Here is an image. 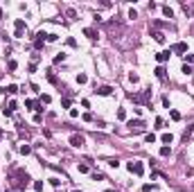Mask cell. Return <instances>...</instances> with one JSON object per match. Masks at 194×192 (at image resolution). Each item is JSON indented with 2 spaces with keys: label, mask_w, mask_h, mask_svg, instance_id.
<instances>
[{
  "label": "cell",
  "mask_w": 194,
  "mask_h": 192,
  "mask_svg": "<svg viewBox=\"0 0 194 192\" xmlns=\"http://www.w3.org/2000/svg\"><path fill=\"white\" fill-rule=\"evenodd\" d=\"M169 57H172V52H169V50H162V52L156 54V61H158V63H165V61H169Z\"/></svg>",
  "instance_id": "8"
},
{
  "label": "cell",
  "mask_w": 194,
  "mask_h": 192,
  "mask_svg": "<svg viewBox=\"0 0 194 192\" xmlns=\"http://www.w3.org/2000/svg\"><path fill=\"white\" fill-rule=\"evenodd\" d=\"M153 72H156V77H158V79H165V77H167V72H165V68H162V66H158Z\"/></svg>",
  "instance_id": "14"
},
{
  "label": "cell",
  "mask_w": 194,
  "mask_h": 192,
  "mask_svg": "<svg viewBox=\"0 0 194 192\" xmlns=\"http://www.w3.org/2000/svg\"><path fill=\"white\" fill-rule=\"evenodd\" d=\"M183 72H185V75H192V66H187V63H183Z\"/></svg>",
  "instance_id": "29"
},
{
  "label": "cell",
  "mask_w": 194,
  "mask_h": 192,
  "mask_svg": "<svg viewBox=\"0 0 194 192\" xmlns=\"http://www.w3.org/2000/svg\"><path fill=\"white\" fill-rule=\"evenodd\" d=\"M75 192H79V190H75Z\"/></svg>",
  "instance_id": "40"
},
{
  "label": "cell",
  "mask_w": 194,
  "mask_h": 192,
  "mask_svg": "<svg viewBox=\"0 0 194 192\" xmlns=\"http://www.w3.org/2000/svg\"><path fill=\"white\" fill-rule=\"evenodd\" d=\"M84 120L86 122H93V113H84Z\"/></svg>",
  "instance_id": "37"
},
{
  "label": "cell",
  "mask_w": 194,
  "mask_h": 192,
  "mask_svg": "<svg viewBox=\"0 0 194 192\" xmlns=\"http://www.w3.org/2000/svg\"><path fill=\"white\" fill-rule=\"evenodd\" d=\"M0 138H2V131H0Z\"/></svg>",
  "instance_id": "39"
},
{
  "label": "cell",
  "mask_w": 194,
  "mask_h": 192,
  "mask_svg": "<svg viewBox=\"0 0 194 192\" xmlns=\"http://www.w3.org/2000/svg\"><path fill=\"white\" fill-rule=\"evenodd\" d=\"M129 97H131V100H133V102H138V104H147V102H149V100H151V90H149V88H147V90H144V93H140V95H138V93H129Z\"/></svg>",
  "instance_id": "2"
},
{
  "label": "cell",
  "mask_w": 194,
  "mask_h": 192,
  "mask_svg": "<svg viewBox=\"0 0 194 192\" xmlns=\"http://www.w3.org/2000/svg\"><path fill=\"white\" fill-rule=\"evenodd\" d=\"M153 190H156V185H153V183H144L142 185V192H153Z\"/></svg>",
  "instance_id": "20"
},
{
  "label": "cell",
  "mask_w": 194,
  "mask_h": 192,
  "mask_svg": "<svg viewBox=\"0 0 194 192\" xmlns=\"http://www.w3.org/2000/svg\"><path fill=\"white\" fill-rule=\"evenodd\" d=\"M153 41H156V43H165V34H162V32H153Z\"/></svg>",
  "instance_id": "12"
},
{
  "label": "cell",
  "mask_w": 194,
  "mask_h": 192,
  "mask_svg": "<svg viewBox=\"0 0 194 192\" xmlns=\"http://www.w3.org/2000/svg\"><path fill=\"white\" fill-rule=\"evenodd\" d=\"M14 27H16V34H14V36H16V39H23V29H25V20H23V18H16V23H14Z\"/></svg>",
  "instance_id": "5"
},
{
  "label": "cell",
  "mask_w": 194,
  "mask_h": 192,
  "mask_svg": "<svg viewBox=\"0 0 194 192\" xmlns=\"http://www.w3.org/2000/svg\"><path fill=\"white\" fill-rule=\"evenodd\" d=\"M162 142H165V145H172V140H174V136H172V133H162Z\"/></svg>",
  "instance_id": "18"
},
{
  "label": "cell",
  "mask_w": 194,
  "mask_h": 192,
  "mask_svg": "<svg viewBox=\"0 0 194 192\" xmlns=\"http://www.w3.org/2000/svg\"><path fill=\"white\" fill-rule=\"evenodd\" d=\"M25 106H27V109H34V111H39V113L43 111V106H39L36 102H34V100H25Z\"/></svg>",
  "instance_id": "10"
},
{
  "label": "cell",
  "mask_w": 194,
  "mask_h": 192,
  "mask_svg": "<svg viewBox=\"0 0 194 192\" xmlns=\"http://www.w3.org/2000/svg\"><path fill=\"white\" fill-rule=\"evenodd\" d=\"M7 66H9V70H16V68H18V63L14 61V59H9V63H7Z\"/></svg>",
  "instance_id": "31"
},
{
  "label": "cell",
  "mask_w": 194,
  "mask_h": 192,
  "mask_svg": "<svg viewBox=\"0 0 194 192\" xmlns=\"http://www.w3.org/2000/svg\"><path fill=\"white\" fill-rule=\"evenodd\" d=\"M86 81H88V77H86L84 72H79V75H77V84H86Z\"/></svg>",
  "instance_id": "21"
},
{
  "label": "cell",
  "mask_w": 194,
  "mask_h": 192,
  "mask_svg": "<svg viewBox=\"0 0 194 192\" xmlns=\"http://www.w3.org/2000/svg\"><path fill=\"white\" fill-rule=\"evenodd\" d=\"M144 140H147V142H156V136H153V133H147V136H144Z\"/></svg>",
  "instance_id": "30"
},
{
  "label": "cell",
  "mask_w": 194,
  "mask_h": 192,
  "mask_svg": "<svg viewBox=\"0 0 194 192\" xmlns=\"http://www.w3.org/2000/svg\"><path fill=\"white\" fill-rule=\"evenodd\" d=\"M93 181H104V174H99V172H95V174H93Z\"/></svg>",
  "instance_id": "32"
},
{
  "label": "cell",
  "mask_w": 194,
  "mask_h": 192,
  "mask_svg": "<svg viewBox=\"0 0 194 192\" xmlns=\"http://www.w3.org/2000/svg\"><path fill=\"white\" fill-rule=\"evenodd\" d=\"M169 154H172V149H169L167 145H162L160 147V156H169Z\"/></svg>",
  "instance_id": "23"
},
{
  "label": "cell",
  "mask_w": 194,
  "mask_h": 192,
  "mask_svg": "<svg viewBox=\"0 0 194 192\" xmlns=\"http://www.w3.org/2000/svg\"><path fill=\"white\" fill-rule=\"evenodd\" d=\"M129 172H131V174H135V176H142L144 174V165L142 163H140V160H133V163H129Z\"/></svg>",
  "instance_id": "4"
},
{
  "label": "cell",
  "mask_w": 194,
  "mask_h": 192,
  "mask_svg": "<svg viewBox=\"0 0 194 192\" xmlns=\"http://www.w3.org/2000/svg\"><path fill=\"white\" fill-rule=\"evenodd\" d=\"M192 133H194V124H190V127H187V129L183 131V140H185V142H187V138H190Z\"/></svg>",
  "instance_id": "16"
},
{
  "label": "cell",
  "mask_w": 194,
  "mask_h": 192,
  "mask_svg": "<svg viewBox=\"0 0 194 192\" xmlns=\"http://www.w3.org/2000/svg\"><path fill=\"white\" fill-rule=\"evenodd\" d=\"M169 118H172V120H174V122H178V120H181V113H178V111H174V109H172V111H169Z\"/></svg>",
  "instance_id": "19"
},
{
  "label": "cell",
  "mask_w": 194,
  "mask_h": 192,
  "mask_svg": "<svg viewBox=\"0 0 194 192\" xmlns=\"http://www.w3.org/2000/svg\"><path fill=\"white\" fill-rule=\"evenodd\" d=\"M14 176H18V183L14 185L16 190H23V188L29 183V174H27V172H23V170H16V172H14Z\"/></svg>",
  "instance_id": "1"
},
{
  "label": "cell",
  "mask_w": 194,
  "mask_h": 192,
  "mask_svg": "<svg viewBox=\"0 0 194 192\" xmlns=\"http://www.w3.org/2000/svg\"><path fill=\"white\" fill-rule=\"evenodd\" d=\"M70 104H72V102H70L68 97H63V100H61V106H63V109H70Z\"/></svg>",
  "instance_id": "28"
},
{
  "label": "cell",
  "mask_w": 194,
  "mask_h": 192,
  "mask_svg": "<svg viewBox=\"0 0 194 192\" xmlns=\"http://www.w3.org/2000/svg\"><path fill=\"white\" fill-rule=\"evenodd\" d=\"M50 100H52L50 95H41V102H43V104H50Z\"/></svg>",
  "instance_id": "34"
},
{
  "label": "cell",
  "mask_w": 194,
  "mask_h": 192,
  "mask_svg": "<svg viewBox=\"0 0 194 192\" xmlns=\"http://www.w3.org/2000/svg\"><path fill=\"white\" fill-rule=\"evenodd\" d=\"M127 127L133 131V133H142V131L147 129V122H144V120H129Z\"/></svg>",
  "instance_id": "3"
},
{
  "label": "cell",
  "mask_w": 194,
  "mask_h": 192,
  "mask_svg": "<svg viewBox=\"0 0 194 192\" xmlns=\"http://www.w3.org/2000/svg\"><path fill=\"white\" fill-rule=\"evenodd\" d=\"M162 14H165L167 18H174V9L169 7V5H162Z\"/></svg>",
  "instance_id": "13"
},
{
  "label": "cell",
  "mask_w": 194,
  "mask_h": 192,
  "mask_svg": "<svg viewBox=\"0 0 194 192\" xmlns=\"http://www.w3.org/2000/svg\"><path fill=\"white\" fill-rule=\"evenodd\" d=\"M5 90H7L9 95H16V93H18V86H16V84H9V86L5 88Z\"/></svg>",
  "instance_id": "17"
},
{
  "label": "cell",
  "mask_w": 194,
  "mask_h": 192,
  "mask_svg": "<svg viewBox=\"0 0 194 192\" xmlns=\"http://www.w3.org/2000/svg\"><path fill=\"white\" fill-rule=\"evenodd\" d=\"M84 34L88 36V39H93V41H95V39H97V29H93V27H86Z\"/></svg>",
  "instance_id": "11"
},
{
  "label": "cell",
  "mask_w": 194,
  "mask_h": 192,
  "mask_svg": "<svg viewBox=\"0 0 194 192\" xmlns=\"http://www.w3.org/2000/svg\"><path fill=\"white\" fill-rule=\"evenodd\" d=\"M45 41H48V34H45V32H39V34H36V39H34V48H36V50H41Z\"/></svg>",
  "instance_id": "6"
},
{
  "label": "cell",
  "mask_w": 194,
  "mask_h": 192,
  "mask_svg": "<svg viewBox=\"0 0 194 192\" xmlns=\"http://www.w3.org/2000/svg\"><path fill=\"white\" fill-rule=\"evenodd\" d=\"M185 63L190 66V63H194V54H185Z\"/></svg>",
  "instance_id": "33"
},
{
  "label": "cell",
  "mask_w": 194,
  "mask_h": 192,
  "mask_svg": "<svg viewBox=\"0 0 194 192\" xmlns=\"http://www.w3.org/2000/svg\"><path fill=\"white\" fill-rule=\"evenodd\" d=\"M34 190H36V192L43 190V181H36V183H34Z\"/></svg>",
  "instance_id": "36"
},
{
  "label": "cell",
  "mask_w": 194,
  "mask_h": 192,
  "mask_svg": "<svg viewBox=\"0 0 194 192\" xmlns=\"http://www.w3.org/2000/svg\"><path fill=\"white\" fill-rule=\"evenodd\" d=\"M79 172H81V174H88V172H90V167L86 165V163H81V165H79Z\"/></svg>",
  "instance_id": "25"
},
{
  "label": "cell",
  "mask_w": 194,
  "mask_h": 192,
  "mask_svg": "<svg viewBox=\"0 0 194 192\" xmlns=\"http://www.w3.org/2000/svg\"><path fill=\"white\" fill-rule=\"evenodd\" d=\"M61 61H66V54L61 52V54H57V57H54V63H61Z\"/></svg>",
  "instance_id": "27"
},
{
  "label": "cell",
  "mask_w": 194,
  "mask_h": 192,
  "mask_svg": "<svg viewBox=\"0 0 194 192\" xmlns=\"http://www.w3.org/2000/svg\"><path fill=\"white\" fill-rule=\"evenodd\" d=\"M18 151H20V154H29V151H32V147H29V145H20V147H18Z\"/></svg>",
  "instance_id": "22"
},
{
  "label": "cell",
  "mask_w": 194,
  "mask_h": 192,
  "mask_svg": "<svg viewBox=\"0 0 194 192\" xmlns=\"http://www.w3.org/2000/svg\"><path fill=\"white\" fill-rule=\"evenodd\" d=\"M0 18H2V9H0Z\"/></svg>",
  "instance_id": "38"
},
{
  "label": "cell",
  "mask_w": 194,
  "mask_h": 192,
  "mask_svg": "<svg viewBox=\"0 0 194 192\" xmlns=\"http://www.w3.org/2000/svg\"><path fill=\"white\" fill-rule=\"evenodd\" d=\"M129 18H131V20H135V18H138V11H135V9H131V11H129Z\"/></svg>",
  "instance_id": "35"
},
{
  "label": "cell",
  "mask_w": 194,
  "mask_h": 192,
  "mask_svg": "<svg viewBox=\"0 0 194 192\" xmlns=\"http://www.w3.org/2000/svg\"><path fill=\"white\" fill-rule=\"evenodd\" d=\"M129 81H133V84H138V81H140V77H138L135 72H129Z\"/></svg>",
  "instance_id": "26"
},
{
  "label": "cell",
  "mask_w": 194,
  "mask_h": 192,
  "mask_svg": "<svg viewBox=\"0 0 194 192\" xmlns=\"http://www.w3.org/2000/svg\"><path fill=\"white\" fill-rule=\"evenodd\" d=\"M70 145H72V147H81V145H84V136L72 133V136H70Z\"/></svg>",
  "instance_id": "7"
},
{
  "label": "cell",
  "mask_w": 194,
  "mask_h": 192,
  "mask_svg": "<svg viewBox=\"0 0 194 192\" xmlns=\"http://www.w3.org/2000/svg\"><path fill=\"white\" fill-rule=\"evenodd\" d=\"M169 52H187V45L185 43H174L169 48Z\"/></svg>",
  "instance_id": "9"
},
{
  "label": "cell",
  "mask_w": 194,
  "mask_h": 192,
  "mask_svg": "<svg viewBox=\"0 0 194 192\" xmlns=\"http://www.w3.org/2000/svg\"><path fill=\"white\" fill-rule=\"evenodd\" d=\"M95 93H97V95H111V86H99Z\"/></svg>",
  "instance_id": "15"
},
{
  "label": "cell",
  "mask_w": 194,
  "mask_h": 192,
  "mask_svg": "<svg viewBox=\"0 0 194 192\" xmlns=\"http://www.w3.org/2000/svg\"><path fill=\"white\" fill-rule=\"evenodd\" d=\"M118 120H127V111L124 109H118Z\"/></svg>",
  "instance_id": "24"
}]
</instances>
